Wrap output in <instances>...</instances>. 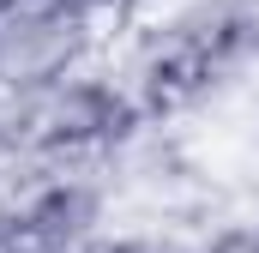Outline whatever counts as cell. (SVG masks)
Returning a JSON list of instances; mask_svg holds the SVG:
<instances>
[{
	"mask_svg": "<svg viewBox=\"0 0 259 253\" xmlns=\"http://www.w3.org/2000/svg\"><path fill=\"white\" fill-rule=\"evenodd\" d=\"M36 126H42L49 151H91V145H115L133 133V103L103 78H78L49 97Z\"/></svg>",
	"mask_w": 259,
	"mask_h": 253,
	"instance_id": "1",
	"label": "cell"
},
{
	"mask_svg": "<svg viewBox=\"0 0 259 253\" xmlns=\"http://www.w3.org/2000/svg\"><path fill=\"white\" fill-rule=\"evenodd\" d=\"M211 72H217V49L199 36V30H175L169 43H157L145 66H139V91H145V109L151 115H175L199 103L211 91Z\"/></svg>",
	"mask_w": 259,
	"mask_h": 253,
	"instance_id": "2",
	"label": "cell"
},
{
	"mask_svg": "<svg viewBox=\"0 0 259 253\" xmlns=\"http://www.w3.org/2000/svg\"><path fill=\"white\" fill-rule=\"evenodd\" d=\"M24 223H30V241L36 253H78L91 241V229L103 223V193L91 181H49L24 205Z\"/></svg>",
	"mask_w": 259,
	"mask_h": 253,
	"instance_id": "3",
	"label": "cell"
},
{
	"mask_svg": "<svg viewBox=\"0 0 259 253\" xmlns=\"http://www.w3.org/2000/svg\"><path fill=\"white\" fill-rule=\"evenodd\" d=\"M0 253H36L30 223H24V205H0Z\"/></svg>",
	"mask_w": 259,
	"mask_h": 253,
	"instance_id": "4",
	"label": "cell"
},
{
	"mask_svg": "<svg viewBox=\"0 0 259 253\" xmlns=\"http://www.w3.org/2000/svg\"><path fill=\"white\" fill-rule=\"evenodd\" d=\"M199 253H259V229H247V223H229V229H217V235H211Z\"/></svg>",
	"mask_w": 259,
	"mask_h": 253,
	"instance_id": "5",
	"label": "cell"
},
{
	"mask_svg": "<svg viewBox=\"0 0 259 253\" xmlns=\"http://www.w3.org/2000/svg\"><path fill=\"white\" fill-rule=\"evenodd\" d=\"M97 253H181L175 241H157V235H121V241H103Z\"/></svg>",
	"mask_w": 259,
	"mask_h": 253,
	"instance_id": "6",
	"label": "cell"
}]
</instances>
